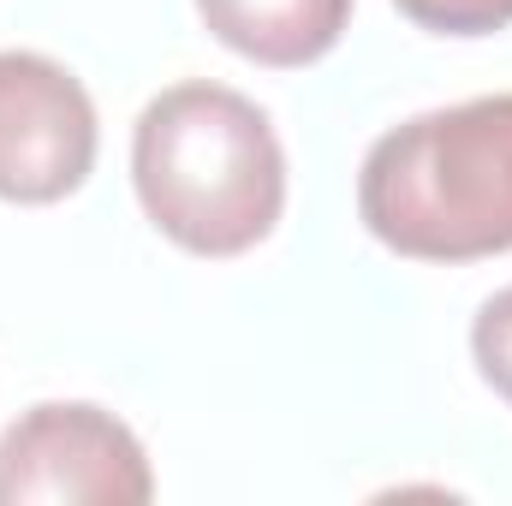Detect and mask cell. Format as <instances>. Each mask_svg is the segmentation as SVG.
I'll list each match as a JSON object with an SVG mask.
<instances>
[{
  "label": "cell",
  "mask_w": 512,
  "mask_h": 506,
  "mask_svg": "<svg viewBox=\"0 0 512 506\" xmlns=\"http://www.w3.org/2000/svg\"><path fill=\"white\" fill-rule=\"evenodd\" d=\"M143 215L191 256L256 251L286 209V155L268 114L227 84H173L131 131Z\"/></svg>",
  "instance_id": "6da1fadb"
},
{
  "label": "cell",
  "mask_w": 512,
  "mask_h": 506,
  "mask_svg": "<svg viewBox=\"0 0 512 506\" xmlns=\"http://www.w3.org/2000/svg\"><path fill=\"white\" fill-rule=\"evenodd\" d=\"M370 239L417 262L512 251V96L429 108L382 131L358 173Z\"/></svg>",
  "instance_id": "7a4b0ae2"
},
{
  "label": "cell",
  "mask_w": 512,
  "mask_h": 506,
  "mask_svg": "<svg viewBox=\"0 0 512 506\" xmlns=\"http://www.w3.org/2000/svg\"><path fill=\"white\" fill-rule=\"evenodd\" d=\"M149 495L143 441L102 405L48 399L0 435V506H143Z\"/></svg>",
  "instance_id": "3957f363"
},
{
  "label": "cell",
  "mask_w": 512,
  "mask_h": 506,
  "mask_svg": "<svg viewBox=\"0 0 512 506\" xmlns=\"http://www.w3.org/2000/svg\"><path fill=\"white\" fill-rule=\"evenodd\" d=\"M96 167V102L48 54L0 48V203H60Z\"/></svg>",
  "instance_id": "277c9868"
},
{
  "label": "cell",
  "mask_w": 512,
  "mask_h": 506,
  "mask_svg": "<svg viewBox=\"0 0 512 506\" xmlns=\"http://www.w3.org/2000/svg\"><path fill=\"white\" fill-rule=\"evenodd\" d=\"M197 12L215 42L256 66H310L352 24V0H197Z\"/></svg>",
  "instance_id": "5b68a950"
},
{
  "label": "cell",
  "mask_w": 512,
  "mask_h": 506,
  "mask_svg": "<svg viewBox=\"0 0 512 506\" xmlns=\"http://www.w3.org/2000/svg\"><path fill=\"white\" fill-rule=\"evenodd\" d=\"M393 6L435 36H495L512 24V0H393Z\"/></svg>",
  "instance_id": "8992f818"
},
{
  "label": "cell",
  "mask_w": 512,
  "mask_h": 506,
  "mask_svg": "<svg viewBox=\"0 0 512 506\" xmlns=\"http://www.w3.org/2000/svg\"><path fill=\"white\" fill-rule=\"evenodd\" d=\"M471 358H477L483 381H489L501 399H512V286L495 292V298L477 310V322H471Z\"/></svg>",
  "instance_id": "52a82bcc"
}]
</instances>
